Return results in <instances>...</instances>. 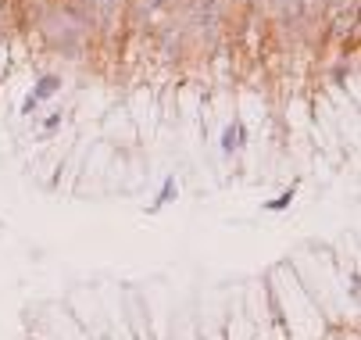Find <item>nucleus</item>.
Listing matches in <instances>:
<instances>
[{"label":"nucleus","mask_w":361,"mask_h":340,"mask_svg":"<svg viewBox=\"0 0 361 340\" xmlns=\"http://www.w3.org/2000/svg\"><path fill=\"white\" fill-rule=\"evenodd\" d=\"M58 86H61V79H58V75H43V79H39V86H36V93L25 101V108H22V111H25V115H32V111L39 108V101H47V97L54 93Z\"/></svg>","instance_id":"f257e3e1"},{"label":"nucleus","mask_w":361,"mask_h":340,"mask_svg":"<svg viewBox=\"0 0 361 340\" xmlns=\"http://www.w3.org/2000/svg\"><path fill=\"white\" fill-rule=\"evenodd\" d=\"M240 133H243V129H240V126H236V122H233V126H229V129H226V136H222V147H226V151H229V154H233V151H236V147H240Z\"/></svg>","instance_id":"f03ea898"}]
</instances>
